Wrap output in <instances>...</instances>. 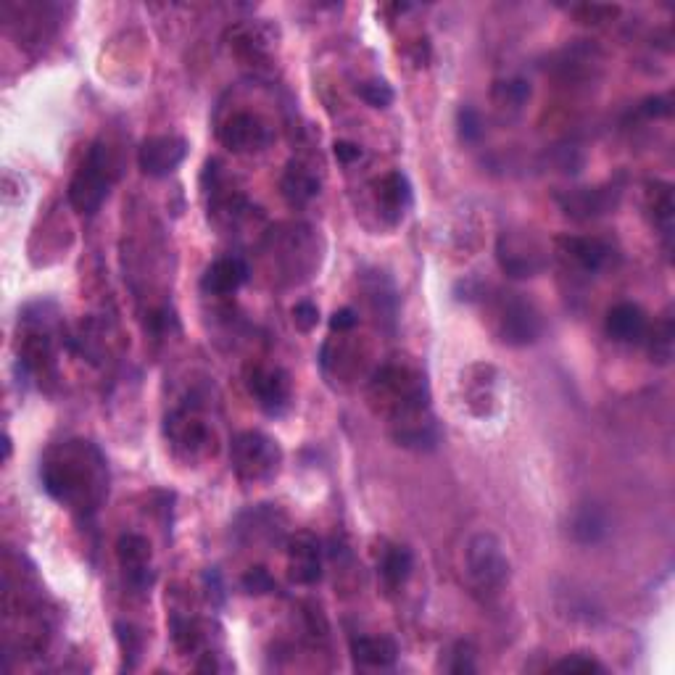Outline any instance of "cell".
I'll list each match as a JSON object with an SVG mask.
<instances>
[{
  "instance_id": "cell-24",
  "label": "cell",
  "mask_w": 675,
  "mask_h": 675,
  "mask_svg": "<svg viewBox=\"0 0 675 675\" xmlns=\"http://www.w3.org/2000/svg\"><path fill=\"white\" fill-rule=\"evenodd\" d=\"M646 335H649V354H652L654 362L668 364L670 356H673V335H675L673 317L665 314L660 320V325H654L652 333Z\"/></svg>"
},
{
  "instance_id": "cell-31",
  "label": "cell",
  "mask_w": 675,
  "mask_h": 675,
  "mask_svg": "<svg viewBox=\"0 0 675 675\" xmlns=\"http://www.w3.org/2000/svg\"><path fill=\"white\" fill-rule=\"evenodd\" d=\"M573 14L581 16V22L586 24H599V22H607L610 16H615L620 8L617 6H599V3H591V6H573L570 8Z\"/></svg>"
},
{
  "instance_id": "cell-2",
  "label": "cell",
  "mask_w": 675,
  "mask_h": 675,
  "mask_svg": "<svg viewBox=\"0 0 675 675\" xmlns=\"http://www.w3.org/2000/svg\"><path fill=\"white\" fill-rule=\"evenodd\" d=\"M111 185H114V161L109 146L93 143L69 182V204L80 214H95L109 198Z\"/></svg>"
},
{
  "instance_id": "cell-17",
  "label": "cell",
  "mask_w": 675,
  "mask_h": 675,
  "mask_svg": "<svg viewBox=\"0 0 675 675\" xmlns=\"http://www.w3.org/2000/svg\"><path fill=\"white\" fill-rule=\"evenodd\" d=\"M351 654L359 665H367V668H391L399 657V646L388 636H364V639H354Z\"/></svg>"
},
{
  "instance_id": "cell-26",
  "label": "cell",
  "mask_w": 675,
  "mask_h": 675,
  "mask_svg": "<svg viewBox=\"0 0 675 675\" xmlns=\"http://www.w3.org/2000/svg\"><path fill=\"white\" fill-rule=\"evenodd\" d=\"M356 93H359V98H362L367 106H372V109H388L393 103V88L385 80L362 82V85L356 88Z\"/></svg>"
},
{
  "instance_id": "cell-35",
  "label": "cell",
  "mask_w": 675,
  "mask_h": 675,
  "mask_svg": "<svg viewBox=\"0 0 675 675\" xmlns=\"http://www.w3.org/2000/svg\"><path fill=\"white\" fill-rule=\"evenodd\" d=\"M354 325H356V312H354V309H349V306H346V309H338V312L330 317V327H333V330H338V333H343V330H351Z\"/></svg>"
},
{
  "instance_id": "cell-16",
  "label": "cell",
  "mask_w": 675,
  "mask_h": 675,
  "mask_svg": "<svg viewBox=\"0 0 675 675\" xmlns=\"http://www.w3.org/2000/svg\"><path fill=\"white\" fill-rule=\"evenodd\" d=\"M570 536L575 544L596 546L602 544L604 538L610 536V520L604 515V509L596 504H583L570 517Z\"/></svg>"
},
{
  "instance_id": "cell-12",
  "label": "cell",
  "mask_w": 675,
  "mask_h": 675,
  "mask_svg": "<svg viewBox=\"0 0 675 675\" xmlns=\"http://www.w3.org/2000/svg\"><path fill=\"white\" fill-rule=\"evenodd\" d=\"M119 565L124 567L127 583L135 588H148L153 581L151 573V544L148 538L138 536V533H127L119 538L117 544Z\"/></svg>"
},
{
  "instance_id": "cell-25",
  "label": "cell",
  "mask_w": 675,
  "mask_h": 675,
  "mask_svg": "<svg viewBox=\"0 0 675 675\" xmlns=\"http://www.w3.org/2000/svg\"><path fill=\"white\" fill-rule=\"evenodd\" d=\"M530 98V82L523 77H512V80H501L494 85V101L501 109H520Z\"/></svg>"
},
{
  "instance_id": "cell-6",
  "label": "cell",
  "mask_w": 675,
  "mask_h": 675,
  "mask_svg": "<svg viewBox=\"0 0 675 675\" xmlns=\"http://www.w3.org/2000/svg\"><path fill=\"white\" fill-rule=\"evenodd\" d=\"M188 156V140L180 135H153L143 140L138 151V164L148 177L172 175Z\"/></svg>"
},
{
  "instance_id": "cell-30",
  "label": "cell",
  "mask_w": 675,
  "mask_h": 675,
  "mask_svg": "<svg viewBox=\"0 0 675 675\" xmlns=\"http://www.w3.org/2000/svg\"><path fill=\"white\" fill-rule=\"evenodd\" d=\"M451 662H446V670L454 675H462V673H475V654H472V646L465 644V641H459V644H454V649H451Z\"/></svg>"
},
{
  "instance_id": "cell-5",
  "label": "cell",
  "mask_w": 675,
  "mask_h": 675,
  "mask_svg": "<svg viewBox=\"0 0 675 675\" xmlns=\"http://www.w3.org/2000/svg\"><path fill=\"white\" fill-rule=\"evenodd\" d=\"M499 338L509 346H530L536 343L544 333V322H541V314L528 298H523L520 293H504L499 301Z\"/></svg>"
},
{
  "instance_id": "cell-21",
  "label": "cell",
  "mask_w": 675,
  "mask_h": 675,
  "mask_svg": "<svg viewBox=\"0 0 675 675\" xmlns=\"http://www.w3.org/2000/svg\"><path fill=\"white\" fill-rule=\"evenodd\" d=\"M283 517L277 515L272 507H256L238 520V533L246 536V541H259V538H275L280 530Z\"/></svg>"
},
{
  "instance_id": "cell-10",
  "label": "cell",
  "mask_w": 675,
  "mask_h": 675,
  "mask_svg": "<svg viewBox=\"0 0 675 675\" xmlns=\"http://www.w3.org/2000/svg\"><path fill=\"white\" fill-rule=\"evenodd\" d=\"M620 204V190L615 185L607 188H581L570 190L565 196H559V206L567 217L573 219H596L610 214Z\"/></svg>"
},
{
  "instance_id": "cell-28",
  "label": "cell",
  "mask_w": 675,
  "mask_h": 675,
  "mask_svg": "<svg viewBox=\"0 0 675 675\" xmlns=\"http://www.w3.org/2000/svg\"><path fill=\"white\" fill-rule=\"evenodd\" d=\"M457 130L459 138L465 140V143H478L483 138V119L472 106H462L457 114Z\"/></svg>"
},
{
  "instance_id": "cell-13",
  "label": "cell",
  "mask_w": 675,
  "mask_h": 675,
  "mask_svg": "<svg viewBox=\"0 0 675 675\" xmlns=\"http://www.w3.org/2000/svg\"><path fill=\"white\" fill-rule=\"evenodd\" d=\"M559 251L573 259L583 272H602L612 264V251L610 243H604L599 238H559Z\"/></svg>"
},
{
  "instance_id": "cell-14",
  "label": "cell",
  "mask_w": 675,
  "mask_h": 675,
  "mask_svg": "<svg viewBox=\"0 0 675 675\" xmlns=\"http://www.w3.org/2000/svg\"><path fill=\"white\" fill-rule=\"evenodd\" d=\"M607 335L617 343H639L649 333V322L641 306L636 304H617L607 314Z\"/></svg>"
},
{
  "instance_id": "cell-1",
  "label": "cell",
  "mask_w": 675,
  "mask_h": 675,
  "mask_svg": "<svg viewBox=\"0 0 675 675\" xmlns=\"http://www.w3.org/2000/svg\"><path fill=\"white\" fill-rule=\"evenodd\" d=\"M43 488L61 504L95 509L106 494V459L88 441H69L53 449L40 467Z\"/></svg>"
},
{
  "instance_id": "cell-9",
  "label": "cell",
  "mask_w": 675,
  "mask_h": 675,
  "mask_svg": "<svg viewBox=\"0 0 675 675\" xmlns=\"http://www.w3.org/2000/svg\"><path fill=\"white\" fill-rule=\"evenodd\" d=\"M496 256H499L501 269L509 277H517V280L536 277L544 269V254L538 251L536 243H530V240L520 238V235H504L499 240Z\"/></svg>"
},
{
  "instance_id": "cell-29",
  "label": "cell",
  "mask_w": 675,
  "mask_h": 675,
  "mask_svg": "<svg viewBox=\"0 0 675 675\" xmlns=\"http://www.w3.org/2000/svg\"><path fill=\"white\" fill-rule=\"evenodd\" d=\"M243 588H246L248 594L264 596V594L277 591V583H275V578L264 570V567H251V570L243 575Z\"/></svg>"
},
{
  "instance_id": "cell-27",
  "label": "cell",
  "mask_w": 675,
  "mask_h": 675,
  "mask_svg": "<svg viewBox=\"0 0 675 675\" xmlns=\"http://www.w3.org/2000/svg\"><path fill=\"white\" fill-rule=\"evenodd\" d=\"M552 670L559 673H604V665L591 654H567L559 662H554Z\"/></svg>"
},
{
  "instance_id": "cell-23",
  "label": "cell",
  "mask_w": 675,
  "mask_h": 675,
  "mask_svg": "<svg viewBox=\"0 0 675 675\" xmlns=\"http://www.w3.org/2000/svg\"><path fill=\"white\" fill-rule=\"evenodd\" d=\"M649 209H652L654 222L662 227V235L670 240V233H673V188H670L668 182H654L652 190H649Z\"/></svg>"
},
{
  "instance_id": "cell-7",
  "label": "cell",
  "mask_w": 675,
  "mask_h": 675,
  "mask_svg": "<svg viewBox=\"0 0 675 675\" xmlns=\"http://www.w3.org/2000/svg\"><path fill=\"white\" fill-rule=\"evenodd\" d=\"M272 127L264 122L262 117H256V114H235V117L227 119L222 127H219V140H222V146L230 148L233 153H251V151H262L272 143Z\"/></svg>"
},
{
  "instance_id": "cell-8",
  "label": "cell",
  "mask_w": 675,
  "mask_h": 675,
  "mask_svg": "<svg viewBox=\"0 0 675 675\" xmlns=\"http://www.w3.org/2000/svg\"><path fill=\"white\" fill-rule=\"evenodd\" d=\"M248 391L267 414H283L291 404V378L288 372L272 367H256L248 378Z\"/></svg>"
},
{
  "instance_id": "cell-19",
  "label": "cell",
  "mask_w": 675,
  "mask_h": 675,
  "mask_svg": "<svg viewBox=\"0 0 675 675\" xmlns=\"http://www.w3.org/2000/svg\"><path fill=\"white\" fill-rule=\"evenodd\" d=\"M320 193V180L304 167V164H291L283 177V196L293 206L309 204L314 196Z\"/></svg>"
},
{
  "instance_id": "cell-3",
  "label": "cell",
  "mask_w": 675,
  "mask_h": 675,
  "mask_svg": "<svg viewBox=\"0 0 675 675\" xmlns=\"http://www.w3.org/2000/svg\"><path fill=\"white\" fill-rule=\"evenodd\" d=\"M465 565L470 575L472 586L483 591V594H499L501 588L509 583L512 565L504 552V544L494 533H475L465 549Z\"/></svg>"
},
{
  "instance_id": "cell-15",
  "label": "cell",
  "mask_w": 675,
  "mask_h": 675,
  "mask_svg": "<svg viewBox=\"0 0 675 675\" xmlns=\"http://www.w3.org/2000/svg\"><path fill=\"white\" fill-rule=\"evenodd\" d=\"M246 280L248 264L240 256H222V259H217L206 269L201 288L206 293H214V296H227V293L238 291L240 285H246Z\"/></svg>"
},
{
  "instance_id": "cell-4",
  "label": "cell",
  "mask_w": 675,
  "mask_h": 675,
  "mask_svg": "<svg viewBox=\"0 0 675 675\" xmlns=\"http://www.w3.org/2000/svg\"><path fill=\"white\" fill-rule=\"evenodd\" d=\"M230 462L243 483H264V480L275 478L283 465V451L275 438L264 436L259 430H246L233 438Z\"/></svg>"
},
{
  "instance_id": "cell-33",
  "label": "cell",
  "mask_w": 675,
  "mask_h": 675,
  "mask_svg": "<svg viewBox=\"0 0 675 675\" xmlns=\"http://www.w3.org/2000/svg\"><path fill=\"white\" fill-rule=\"evenodd\" d=\"M641 114L644 117H668L670 114V101L665 95H652L641 103Z\"/></svg>"
},
{
  "instance_id": "cell-20",
  "label": "cell",
  "mask_w": 675,
  "mask_h": 675,
  "mask_svg": "<svg viewBox=\"0 0 675 675\" xmlns=\"http://www.w3.org/2000/svg\"><path fill=\"white\" fill-rule=\"evenodd\" d=\"M169 433L177 441V446H185L190 454L206 449L211 441V433L204 422L196 420V417H188V414H175L169 420Z\"/></svg>"
},
{
  "instance_id": "cell-11",
  "label": "cell",
  "mask_w": 675,
  "mask_h": 675,
  "mask_svg": "<svg viewBox=\"0 0 675 675\" xmlns=\"http://www.w3.org/2000/svg\"><path fill=\"white\" fill-rule=\"evenodd\" d=\"M288 570L298 586H312L322 578V549L312 533H298L288 544Z\"/></svg>"
},
{
  "instance_id": "cell-22",
  "label": "cell",
  "mask_w": 675,
  "mask_h": 675,
  "mask_svg": "<svg viewBox=\"0 0 675 675\" xmlns=\"http://www.w3.org/2000/svg\"><path fill=\"white\" fill-rule=\"evenodd\" d=\"M412 567L414 557L407 546H391L383 554V559H380V575H383V581L391 588L407 583V578L412 575Z\"/></svg>"
},
{
  "instance_id": "cell-18",
  "label": "cell",
  "mask_w": 675,
  "mask_h": 675,
  "mask_svg": "<svg viewBox=\"0 0 675 675\" xmlns=\"http://www.w3.org/2000/svg\"><path fill=\"white\" fill-rule=\"evenodd\" d=\"M378 201L385 214H391L393 222L404 217V211L412 206V185H409L407 175H401V172L385 175L378 182Z\"/></svg>"
},
{
  "instance_id": "cell-34",
  "label": "cell",
  "mask_w": 675,
  "mask_h": 675,
  "mask_svg": "<svg viewBox=\"0 0 675 675\" xmlns=\"http://www.w3.org/2000/svg\"><path fill=\"white\" fill-rule=\"evenodd\" d=\"M333 153L341 164H354V161L362 156V148L356 146V143H349V140H338L333 146Z\"/></svg>"
},
{
  "instance_id": "cell-32",
  "label": "cell",
  "mask_w": 675,
  "mask_h": 675,
  "mask_svg": "<svg viewBox=\"0 0 675 675\" xmlns=\"http://www.w3.org/2000/svg\"><path fill=\"white\" fill-rule=\"evenodd\" d=\"M293 322H296V327H301L304 333H309V330L317 327V322H320V309H317L312 301H301V304L293 306Z\"/></svg>"
}]
</instances>
